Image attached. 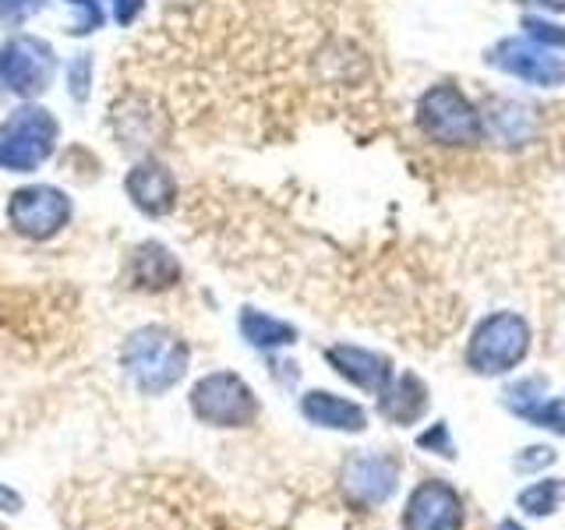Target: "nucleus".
Listing matches in <instances>:
<instances>
[{"mask_svg":"<svg viewBox=\"0 0 565 530\" xmlns=\"http://www.w3.org/2000/svg\"><path fill=\"white\" fill-rule=\"evenodd\" d=\"M420 446H424V449H435V453H446L449 459L456 456V453H452V438H449V428H446V421H441V424H435L431 432H424V435H420Z\"/></svg>","mask_w":565,"mask_h":530,"instance_id":"obj_19","label":"nucleus"},{"mask_svg":"<svg viewBox=\"0 0 565 530\" xmlns=\"http://www.w3.org/2000/svg\"><path fill=\"white\" fill-rule=\"evenodd\" d=\"M541 135V117L534 106L516 99H494L484 114V138L505 149H523Z\"/></svg>","mask_w":565,"mask_h":530,"instance_id":"obj_11","label":"nucleus"},{"mask_svg":"<svg viewBox=\"0 0 565 530\" xmlns=\"http://www.w3.org/2000/svg\"><path fill=\"white\" fill-rule=\"evenodd\" d=\"M399 485V464L393 456H353L343 467V491L358 506H382Z\"/></svg>","mask_w":565,"mask_h":530,"instance_id":"obj_6","label":"nucleus"},{"mask_svg":"<svg viewBox=\"0 0 565 530\" xmlns=\"http://www.w3.org/2000/svg\"><path fill=\"white\" fill-rule=\"evenodd\" d=\"M526 453L530 456H520L516 459L520 470H534V467H544V464H552V459H555V453L547 449V446H534V449H526Z\"/></svg>","mask_w":565,"mask_h":530,"instance_id":"obj_21","label":"nucleus"},{"mask_svg":"<svg viewBox=\"0 0 565 530\" xmlns=\"http://www.w3.org/2000/svg\"><path fill=\"white\" fill-rule=\"evenodd\" d=\"M499 530H523V527H520L516 520H502V523H499Z\"/></svg>","mask_w":565,"mask_h":530,"instance_id":"obj_23","label":"nucleus"},{"mask_svg":"<svg viewBox=\"0 0 565 530\" xmlns=\"http://www.w3.org/2000/svg\"><path fill=\"white\" fill-rule=\"evenodd\" d=\"M463 499L446 481H420L403 509V530H463Z\"/></svg>","mask_w":565,"mask_h":530,"instance_id":"obj_5","label":"nucleus"},{"mask_svg":"<svg viewBox=\"0 0 565 530\" xmlns=\"http://www.w3.org/2000/svg\"><path fill=\"white\" fill-rule=\"evenodd\" d=\"M530 353V322L520 311H491L477 322L467 343V364L473 375L499 379L520 368Z\"/></svg>","mask_w":565,"mask_h":530,"instance_id":"obj_2","label":"nucleus"},{"mask_svg":"<svg viewBox=\"0 0 565 530\" xmlns=\"http://www.w3.org/2000/svg\"><path fill=\"white\" fill-rule=\"evenodd\" d=\"M53 138H57V124H53L46 110H40V106L18 110L4 124V131H0V170L25 173L32 167H40L53 146Z\"/></svg>","mask_w":565,"mask_h":530,"instance_id":"obj_3","label":"nucleus"},{"mask_svg":"<svg viewBox=\"0 0 565 530\" xmlns=\"http://www.w3.org/2000/svg\"><path fill=\"white\" fill-rule=\"evenodd\" d=\"M128 194L149 212H167L177 199V184L167 167L152 163V159H146V163H138L128 177Z\"/></svg>","mask_w":565,"mask_h":530,"instance_id":"obj_15","label":"nucleus"},{"mask_svg":"<svg viewBox=\"0 0 565 530\" xmlns=\"http://www.w3.org/2000/svg\"><path fill=\"white\" fill-rule=\"evenodd\" d=\"M241 332L247 336V343H255V347H287L294 343V326L287 322H279V318H269V315H262L255 308H247L241 315Z\"/></svg>","mask_w":565,"mask_h":530,"instance_id":"obj_16","label":"nucleus"},{"mask_svg":"<svg viewBox=\"0 0 565 530\" xmlns=\"http://www.w3.org/2000/svg\"><path fill=\"white\" fill-rule=\"evenodd\" d=\"M488 61L526 85L537 88L565 85V57H558V50H547L534 40H526V35H509V40H502L491 50Z\"/></svg>","mask_w":565,"mask_h":530,"instance_id":"obj_4","label":"nucleus"},{"mask_svg":"<svg viewBox=\"0 0 565 530\" xmlns=\"http://www.w3.org/2000/svg\"><path fill=\"white\" fill-rule=\"evenodd\" d=\"M417 131L441 149H473L484 141V114L456 82H435L417 99Z\"/></svg>","mask_w":565,"mask_h":530,"instance_id":"obj_1","label":"nucleus"},{"mask_svg":"<svg viewBox=\"0 0 565 530\" xmlns=\"http://www.w3.org/2000/svg\"><path fill=\"white\" fill-rule=\"evenodd\" d=\"M534 389H537V379L512 385L509 393H505V406L516 417L537 424V428L565 435V396H537Z\"/></svg>","mask_w":565,"mask_h":530,"instance_id":"obj_13","label":"nucleus"},{"mask_svg":"<svg viewBox=\"0 0 565 530\" xmlns=\"http://www.w3.org/2000/svg\"><path fill=\"white\" fill-rule=\"evenodd\" d=\"M305 417L322 424V428H335V432H364L367 428V414L364 406H358L353 400H343L335 393H322V389H315V393L305 396Z\"/></svg>","mask_w":565,"mask_h":530,"instance_id":"obj_14","label":"nucleus"},{"mask_svg":"<svg viewBox=\"0 0 565 530\" xmlns=\"http://www.w3.org/2000/svg\"><path fill=\"white\" fill-rule=\"evenodd\" d=\"M526 40H534L547 50H565V29L555 22H544V18H523Z\"/></svg>","mask_w":565,"mask_h":530,"instance_id":"obj_18","label":"nucleus"},{"mask_svg":"<svg viewBox=\"0 0 565 530\" xmlns=\"http://www.w3.org/2000/svg\"><path fill=\"white\" fill-rule=\"evenodd\" d=\"M326 361L340 371L347 382L367 393H382V389L393 382V361L385 353H375L367 347H353V343H335L326 350Z\"/></svg>","mask_w":565,"mask_h":530,"instance_id":"obj_10","label":"nucleus"},{"mask_svg":"<svg viewBox=\"0 0 565 530\" xmlns=\"http://www.w3.org/2000/svg\"><path fill=\"white\" fill-rule=\"evenodd\" d=\"M8 216L14 230H22V234L46 237L67 220V199L53 188H25L14 194Z\"/></svg>","mask_w":565,"mask_h":530,"instance_id":"obj_9","label":"nucleus"},{"mask_svg":"<svg viewBox=\"0 0 565 530\" xmlns=\"http://www.w3.org/2000/svg\"><path fill=\"white\" fill-rule=\"evenodd\" d=\"M520 4H530V8H541V11H565V0H520Z\"/></svg>","mask_w":565,"mask_h":530,"instance_id":"obj_22","label":"nucleus"},{"mask_svg":"<svg viewBox=\"0 0 565 530\" xmlns=\"http://www.w3.org/2000/svg\"><path fill=\"white\" fill-rule=\"evenodd\" d=\"M35 8H40V0H0V18H11V22H18V18L32 14Z\"/></svg>","mask_w":565,"mask_h":530,"instance_id":"obj_20","label":"nucleus"},{"mask_svg":"<svg viewBox=\"0 0 565 530\" xmlns=\"http://www.w3.org/2000/svg\"><path fill=\"white\" fill-rule=\"evenodd\" d=\"M53 75V53L22 35V40H11L0 50V78L11 88V93H40L46 88Z\"/></svg>","mask_w":565,"mask_h":530,"instance_id":"obj_7","label":"nucleus"},{"mask_svg":"<svg viewBox=\"0 0 565 530\" xmlns=\"http://www.w3.org/2000/svg\"><path fill=\"white\" fill-rule=\"evenodd\" d=\"M379 411L382 417H388L399 428L414 424L428 411V385H424L414 371H403V375H393L382 393H379Z\"/></svg>","mask_w":565,"mask_h":530,"instance_id":"obj_12","label":"nucleus"},{"mask_svg":"<svg viewBox=\"0 0 565 530\" xmlns=\"http://www.w3.org/2000/svg\"><path fill=\"white\" fill-rule=\"evenodd\" d=\"M565 499V481L558 477H544V481H534L530 488L520 491V509H526L530 517H552V512L562 506Z\"/></svg>","mask_w":565,"mask_h":530,"instance_id":"obj_17","label":"nucleus"},{"mask_svg":"<svg viewBox=\"0 0 565 530\" xmlns=\"http://www.w3.org/2000/svg\"><path fill=\"white\" fill-rule=\"evenodd\" d=\"M199 411L220 424H244L255 414V393L237 375H212L194 393Z\"/></svg>","mask_w":565,"mask_h":530,"instance_id":"obj_8","label":"nucleus"}]
</instances>
